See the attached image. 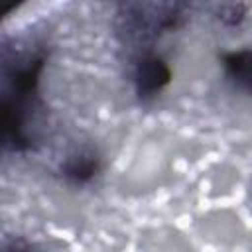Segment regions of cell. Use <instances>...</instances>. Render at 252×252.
<instances>
[{
  "label": "cell",
  "mask_w": 252,
  "mask_h": 252,
  "mask_svg": "<svg viewBox=\"0 0 252 252\" xmlns=\"http://www.w3.org/2000/svg\"><path fill=\"white\" fill-rule=\"evenodd\" d=\"M43 53L0 57V154L24 152L32 146L30 124L37 104Z\"/></svg>",
  "instance_id": "1"
},
{
  "label": "cell",
  "mask_w": 252,
  "mask_h": 252,
  "mask_svg": "<svg viewBox=\"0 0 252 252\" xmlns=\"http://www.w3.org/2000/svg\"><path fill=\"white\" fill-rule=\"evenodd\" d=\"M169 81H171V69L161 57L144 55L136 63L134 87H136V94L142 100H150L156 94H159Z\"/></svg>",
  "instance_id": "2"
},
{
  "label": "cell",
  "mask_w": 252,
  "mask_h": 252,
  "mask_svg": "<svg viewBox=\"0 0 252 252\" xmlns=\"http://www.w3.org/2000/svg\"><path fill=\"white\" fill-rule=\"evenodd\" d=\"M222 65L226 69V75L234 81V85L242 91L250 89V51H232L222 57Z\"/></svg>",
  "instance_id": "3"
},
{
  "label": "cell",
  "mask_w": 252,
  "mask_h": 252,
  "mask_svg": "<svg viewBox=\"0 0 252 252\" xmlns=\"http://www.w3.org/2000/svg\"><path fill=\"white\" fill-rule=\"evenodd\" d=\"M61 171H63V175L69 181L81 185V183L91 181L96 175V171H98V159L93 154H79V156L67 159Z\"/></svg>",
  "instance_id": "4"
},
{
  "label": "cell",
  "mask_w": 252,
  "mask_h": 252,
  "mask_svg": "<svg viewBox=\"0 0 252 252\" xmlns=\"http://www.w3.org/2000/svg\"><path fill=\"white\" fill-rule=\"evenodd\" d=\"M0 252H30V250H28V248H22V246H18V244H12V246L0 248Z\"/></svg>",
  "instance_id": "5"
}]
</instances>
